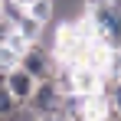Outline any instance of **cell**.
Instances as JSON below:
<instances>
[{"mask_svg":"<svg viewBox=\"0 0 121 121\" xmlns=\"http://www.w3.org/2000/svg\"><path fill=\"white\" fill-rule=\"evenodd\" d=\"M108 3H111V7H115V10L121 13V0H108Z\"/></svg>","mask_w":121,"mask_h":121,"instance_id":"cell-7","label":"cell"},{"mask_svg":"<svg viewBox=\"0 0 121 121\" xmlns=\"http://www.w3.org/2000/svg\"><path fill=\"white\" fill-rule=\"evenodd\" d=\"M7 88L13 92V98H20L23 105H26L30 95H33V88H36V79H33L23 65H13V69H7Z\"/></svg>","mask_w":121,"mask_h":121,"instance_id":"cell-3","label":"cell"},{"mask_svg":"<svg viewBox=\"0 0 121 121\" xmlns=\"http://www.w3.org/2000/svg\"><path fill=\"white\" fill-rule=\"evenodd\" d=\"M26 13L36 17L43 23H52V0H30L26 3Z\"/></svg>","mask_w":121,"mask_h":121,"instance_id":"cell-6","label":"cell"},{"mask_svg":"<svg viewBox=\"0 0 121 121\" xmlns=\"http://www.w3.org/2000/svg\"><path fill=\"white\" fill-rule=\"evenodd\" d=\"M3 36H7V30H0V46H3Z\"/></svg>","mask_w":121,"mask_h":121,"instance_id":"cell-8","label":"cell"},{"mask_svg":"<svg viewBox=\"0 0 121 121\" xmlns=\"http://www.w3.org/2000/svg\"><path fill=\"white\" fill-rule=\"evenodd\" d=\"M0 3H3V0H0Z\"/></svg>","mask_w":121,"mask_h":121,"instance_id":"cell-10","label":"cell"},{"mask_svg":"<svg viewBox=\"0 0 121 121\" xmlns=\"http://www.w3.org/2000/svg\"><path fill=\"white\" fill-rule=\"evenodd\" d=\"M101 88V72L88 62H79L75 65V92H85V95H95Z\"/></svg>","mask_w":121,"mask_h":121,"instance_id":"cell-4","label":"cell"},{"mask_svg":"<svg viewBox=\"0 0 121 121\" xmlns=\"http://www.w3.org/2000/svg\"><path fill=\"white\" fill-rule=\"evenodd\" d=\"M56 62H59V59H56V52H52L43 39L30 43V46H26V52L20 56V65H23V69H26L36 82L52 79V75H56Z\"/></svg>","mask_w":121,"mask_h":121,"instance_id":"cell-1","label":"cell"},{"mask_svg":"<svg viewBox=\"0 0 121 121\" xmlns=\"http://www.w3.org/2000/svg\"><path fill=\"white\" fill-rule=\"evenodd\" d=\"M13 30H20V33H23L30 43H36V39H43V33H46V23L36 20V17H30V13L23 10V13H20V20L13 23Z\"/></svg>","mask_w":121,"mask_h":121,"instance_id":"cell-5","label":"cell"},{"mask_svg":"<svg viewBox=\"0 0 121 121\" xmlns=\"http://www.w3.org/2000/svg\"><path fill=\"white\" fill-rule=\"evenodd\" d=\"M26 111H30V115H39V118L62 111V92H59V85H56V79L36 82L33 95H30V101H26Z\"/></svg>","mask_w":121,"mask_h":121,"instance_id":"cell-2","label":"cell"},{"mask_svg":"<svg viewBox=\"0 0 121 121\" xmlns=\"http://www.w3.org/2000/svg\"><path fill=\"white\" fill-rule=\"evenodd\" d=\"M17 3H23V7H26V3H30V0H17Z\"/></svg>","mask_w":121,"mask_h":121,"instance_id":"cell-9","label":"cell"}]
</instances>
